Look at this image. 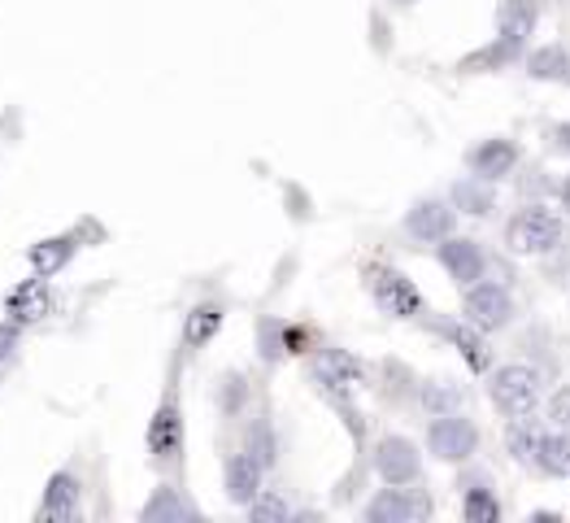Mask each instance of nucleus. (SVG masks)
Here are the masks:
<instances>
[{
    "instance_id": "obj_15",
    "label": "nucleus",
    "mask_w": 570,
    "mask_h": 523,
    "mask_svg": "<svg viewBox=\"0 0 570 523\" xmlns=\"http://www.w3.org/2000/svg\"><path fill=\"white\" fill-rule=\"evenodd\" d=\"M227 493L231 502H253L261 493V463L253 454H235L227 463Z\"/></svg>"
},
{
    "instance_id": "obj_19",
    "label": "nucleus",
    "mask_w": 570,
    "mask_h": 523,
    "mask_svg": "<svg viewBox=\"0 0 570 523\" xmlns=\"http://www.w3.org/2000/svg\"><path fill=\"white\" fill-rule=\"evenodd\" d=\"M440 332L454 341V349L474 367V371H483L488 367V349H483V341L470 332V327H457V323H440Z\"/></svg>"
},
{
    "instance_id": "obj_10",
    "label": "nucleus",
    "mask_w": 570,
    "mask_h": 523,
    "mask_svg": "<svg viewBox=\"0 0 570 523\" xmlns=\"http://www.w3.org/2000/svg\"><path fill=\"white\" fill-rule=\"evenodd\" d=\"M410 236L414 241H445L449 232H454V210L445 205V201H423V205H414L410 210Z\"/></svg>"
},
{
    "instance_id": "obj_20",
    "label": "nucleus",
    "mask_w": 570,
    "mask_h": 523,
    "mask_svg": "<svg viewBox=\"0 0 570 523\" xmlns=\"http://www.w3.org/2000/svg\"><path fill=\"white\" fill-rule=\"evenodd\" d=\"M70 254H75L70 241H44V245L31 249V266H35L40 275H57V270L70 262Z\"/></svg>"
},
{
    "instance_id": "obj_4",
    "label": "nucleus",
    "mask_w": 570,
    "mask_h": 523,
    "mask_svg": "<svg viewBox=\"0 0 570 523\" xmlns=\"http://www.w3.org/2000/svg\"><path fill=\"white\" fill-rule=\"evenodd\" d=\"M375 305L392 319H410L423 310V297L401 270H375Z\"/></svg>"
},
{
    "instance_id": "obj_3",
    "label": "nucleus",
    "mask_w": 570,
    "mask_h": 523,
    "mask_svg": "<svg viewBox=\"0 0 570 523\" xmlns=\"http://www.w3.org/2000/svg\"><path fill=\"white\" fill-rule=\"evenodd\" d=\"M427 441H432V454H436V458H445V463H461V458L474 454L479 432H474L470 419H461V414H445V419L432 423Z\"/></svg>"
},
{
    "instance_id": "obj_22",
    "label": "nucleus",
    "mask_w": 570,
    "mask_h": 523,
    "mask_svg": "<svg viewBox=\"0 0 570 523\" xmlns=\"http://www.w3.org/2000/svg\"><path fill=\"white\" fill-rule=\"evenodd\" d=\"M192 515V507H183V498L175 489H157V498L144 507V523H157V520H183Z\"/></svg>"
},
{
    "instance_id": "obj_1",
    "label": "nucleus",
    "mask_w": 570,
    "mask_h": 523,
    "mask_svg": "<svg viewBox=\"0 0 570 523\" xmlns=\"http://www.w3.org/2000/svg\"><path fill=\"white\" fill-rule=\"evenodd\" d=\"M505 241H510L514 254H549V249L562 245V219L549 214V210H540V205H532V210H523L510 223Z\"/></svg>"
},
{
    "instance_id": "obj_5",
    "label": "nucleus",
    "mask_w": 570,
    "mask_h": 523,
    "mask_svg": "<svg viewBox=\"0 0 570 523\" xmlns=\"http://www.w3.org/2000/svg\"><path fill=\"white\" fill-rule=\"evenodd\" d=\"M314 380L332 392V397H344V392L366 385V367L353 354H344V349H323L318 363H314Z\"/></svg>"
},
{
    "instance_id": "obj_27",
    "label": "nucleus",
    "mask_w": 570,
    "mask_h": 523,
    "mask_svg": "<svg viewBox=\"0 0 570 523\" xmlns=\"http://www.w3.org/2000/svg\"><path fill=\"white\" fill-rule=\"evenodd\" d=\"M248 507H253V520H266V523L288 520V502H283L279 493H257Z\"/></svg>"
},
{
    "instance_id": "obj_23",
    "label": "nucleus",
    "mask_w": 570,
    "mask_h": 523,
    "mask_svg": "<svg viewBox=\"0 0 570 523\" xmlns=\"http://www.w3.org/2000/svg\"><path fill=\"white\" fill-rule=\"evenodd\" d=\"M523 44H514V40H505L501 35V44H492V48H483V53H474V57H466L461 62V70H488V66H505V62H514V53H518Z\"/></svg>"
},
{
    "instance_id": "obj_26",
    "label": "nucleus",
    "mask_w": 570,
    "mask_h": 523,
    "mask_svg": "<svg viewBox=\"0 0 570 523\" xmlns=\"http://www.w3.org/2000/svg\"><path fill=\"white\" fill-rule=\"evenodd\" d=\"M454 197L466 214H488V210H492V197H488V188H479V183H457Z\"/></svg>"
},
{
    "instance_id": "obj_11",
    "label": "nucleus",
    "mask_w": 570,
    "mask_h": 523,
    "mask_svg": "<svg viewBox=\"0 0 570 523\" xmlns=\"http://www.w3.org/2000/svg\"><path fill=\"white\" fill-rule=\"evenodd\" d=\"M48 310H53V292H48L44 279H26V283H18V288L9 292V314H13V323H35V319H44Z\"/></svg>"
},
{
    "instance_id": "obj_17",
    "label": "nucleus",
    "mask_w": 570,
    "mask_h": 523,
    "mask_svg": "<svg viewBox=\"0 0 570 523\" xmlns=\"http://www.w3.org/2000/svg\"><path fill=\"white\" fill-rule=\"evenodd\" d=\"M219 327H223V305H197L192 314H188V323H183V341L192 345V349H201L210 336H219Z\"/></svg>"
},
{
    "instance_id": "obj_14",
    "label": "nucleus",
    "mask_w": 570,
    "mask_h": 523,
    "mask_svg": "<svg viewBox=\"0 0 570 523\" xmlns=\"http://www.w3.org/2000/svg\"><path fill=\"white\" fill-rule=\"evenodd\" d=\"M440 262H445V270L454 275L457 283H470V279L483 275V254H479L474 241H445L440 245Z\"/></svg>"
},
{
    "instance_id": "obj_18",
    "label": "nucleus",
    "mask_w": 570,
    "mask_h": 523,
    "mask_svg": "<svg viewBox=\"0 0 570 523\" xmlns=\"http://www.w3.org/2000/svg\"><path fill=\"white\" fill-rule=\"evenodd\" d=\"M540 445H545V432H540L536 423L518 419V423L510 427V454H514L518 463H536V458H540Z\"/></svg>"
},
{
    "instance_id": "obj_28",
    "label": "nucleus",
    "mask_w": 570,
    "mask_h": 523,
    "mask_svg": "<svg viewBox=\"0 0 570 523\" xmlns=\"http://www.w3.org/2000/svg\"><path fill=\"white\" fill-rule=\"evenodd\" d=\"M248 445H253V458H257L261 467H270V463H275V441H270V432H266L261 423L248 432Z\"/></svg>"
},
{
    "instance_id": "obj_8",
    "label": "nucleus",
    "mask_w": 570,
    "mask_h": 523,
    "mask_svg": "<svg viewBox=\"0 0 570 523\" xmlns=\"http://www.w3.org/2000/svg\"><path fill=\"white\" fill-rule=\"evenodd\" d=\"M148 449H153V458L161 467L179 458V449H183V419H179L175 401H161V410L153 414V423H148Z\"/></svg>"
},
{
    "instance_id": "obj_31",
    "label": "nucleus",
    "mask_w": 570,
    "mask_h": 523,
    "mask_svg": "<svg viewBox=\"0 0 570 523\" xmlns=\"http://www.w3.org/2000/svg\"><path fill=\"white\" fill-rule=\"evenodd\" d=\"M554 144H558L562 153H570V123H562V127L554 131Z\"/></svg>"
},
{
    "instance_id": "obj_6",
    "label": "nucleus",
    "mask_w": 570,
    "mask_h": 523,
    "mask_svg": "<svg viewBox=\"0 0 570 523\" xmlns=\"http://www.w3.org/2000/svg\"><path fill=\"white\" fill-rule=\"evenodd\" d=\"M375 467H379V476L388 480V485H414L418 480V449L405 441V436H388V441H379V449H375Z\"/></svg>"
},
{
    "instance_id": "obj_25",
    "label": "nucleus",
    "mask_w": 570,
    "mask_h": 523,
    "mask_svg": "<svg viewBox=\"0 0 570 523\" xmlns=\"http://www.w3.org/2000/svg\"><path fill=\"white\" fill-rule=\"evenodd\" d=\"M461 515H466L470 523H496L501 520V507H496V498H488L483 489H470V493H466Z\"/></svg>"
},
{
    "instance_id": "obj_16",
    "label": "nucleus",
    "mask_w": 570,
    "mask_h": 523,
    "mask_svg": "<svg viewBox=\"0 0 570 523\" xmlns=\"http://www.w3.org/2000/svg\"><path fill=\"white\" fill-rule=\"evenodd\" d=\"M496 26H501L505 40L523 44V40L532 35V26H536V4H532V0H505L501 13H496Z\"/></svg>"
},
{
    "instance_id": "obj_2",
    "label": "nucleus",
    "mask_w": 570,
    "mask_h": 523,
    "mask_svg": "<svg viewBox=\"0 0 570 523\" xmlns=\"http://www.w3.org/2000/svg\"><path fill=\"white\" fill-rule=\"evenodd\" d=\"M492 401L505 414H532L540 401V376L532 367H501L492 376Z\"/></svg>"
},
{
    "instance_id": "obj_21",
    "label": "nucleus",
    "mask_w": 570,
    "mask_h": 523,
    "mask_svg": "<svg viewBox=\"0 0 570 523\" xmlns=\"http://www.w3.org/2000/svg\"><path fill=\"white\" fill-rule=\"evenodd\" d=\"M527 70H532V79H567L570 57L562 53V48H540V53H532Z\"/></svg>"
},
{
    "instance_id": "obj_32",
    "label": "nucleus",
    "mask_w": 570,
    "mask_h": 523,
    "mask_svg": "<svg viewBox=\"0 0 570 523\" xmlns=\"http://www.w3.org/2000/svg\"><path fill=\"white\" fill-rule=\"evenodd\" d=\"M562 201H567V210H570V179H567V188H562Z\"/></svg>"
},
{
    "instance_id": "obj_9",
    "label": "nucleus",
    "mask_w": 570,
    "mask_h": 523,
    "mask_svg": "<svg viewBox=\"0 0 570 523\" xmlns=\"http://www.w3.org/2000/svg\"><path fill=\"white\" fill-rule=\"evenodd\" d=\"M40 520H79V480L75 476H66V471H57L53 480H48V489H44V502H40Z\"/></svg>"
},
{
    "instance_id": "obj_13",
    "label": "nucleus",
    "mask_w": 570,
    "mask_h": 523,
    "mask_svg": "<svg viewBox=\"0 0 570 523\" xmlns=\"http://www.w3.org/2000/svg\"><path fill=\"white\" fill-rule=\"evenodd\" d=\"M427 511V502H410L396 485L388 489V493H379L375 502H370V511H366V520L370 523H410V520H418Z\"/></svg>"
},
{
    "instance_id": "obj_24",
    "label": "nucleus",
    "mask_w": 570,
    "mask_h": 523,
    "mask_svg": "<svg viewBox=\"0 0 570 523\" xmlns=\"http://www.w3.org/2000/svg\"><path fill=\"white\" fill-rule=\"evenodd\" d=\"M545 471H554V476H567L570 471V441L567 436H545V445H540V458H536Z\"/></svg>"
},
{
    "instance_id": "obj_12",
    "label": "nucleus",
    "mask_w": 570,
    "mask_h": 523,
    "mask_svg": "<svg viewBox=\"0 0 570 523\" xmlns=\"http://www.w3.org/2000/svg\"><path fill=\"white\" fill-rule=\"evenodd\" d=\"M514 162H518V148L510 140H488L483 148L470 153V166L479 179H505L514 170Z\"/></svg>"
},
{
    "instance_id": "obj_29",
    "label": "nucleus",
    "mask_w": 570,
    "mask_h": 523,
    "mask_svg": "<svg viewBox=\"0 0 570 523\" xmlns=\"http://www.w3.org/2000/svg\"><path fill=\"white\" fill-rule=\"evenodd\" d=\"M549 414H554L562 427H570V389H562L554 401H549Z\"/></svg>"
},
{
    "instance_id": "obj_7",
    "label": "nucleus",
    "mask_w": 570,
    "mask_h": 523,
    "mask_svg": "<svg viewBox=\"0 0 570 523\" xmlns=\"http://www.w3.org/2000/svg\"><path fill=\"white\" fill-rule=\"evenodd\" d=\"M466 314H470L474 327L492 332V327H505V323H510L514 305H510V292H505V288L479 283V288H470V297H466Z\"/></svg>"
},
{
    "instance_id": "obj_30",
    "label": "nucleus",
    "mask_w": 570,
    "mask_h": 523,
    "mask_svg": "<svg viewBox=\"0 0 570 523\" xmlns=\"http://www.w3.org/2000/svg\"><path fill=\"white\" fill-rule=\"evenodd\" d=\"M13 345H18V327H9V323H4V327H0V363L13 354Z\"/></svg>"
}]
</instances>
